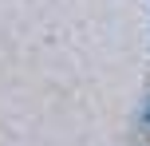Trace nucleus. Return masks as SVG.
<instances>
[{
    "label": "nucleus",
    "mask_w": 150,
    "mask_h": 146,
    "mask_svg": "<svg viewBox=\"0 0 150 146\" xmlns=\"http://www.w3.org/2000/svg\"><path fill=\"white\" fill-rule=\"evenodd\" d=\"M146 126H150V99H146Z\"/></svg>",
    "instance_id": "1"
}]
</instances>
